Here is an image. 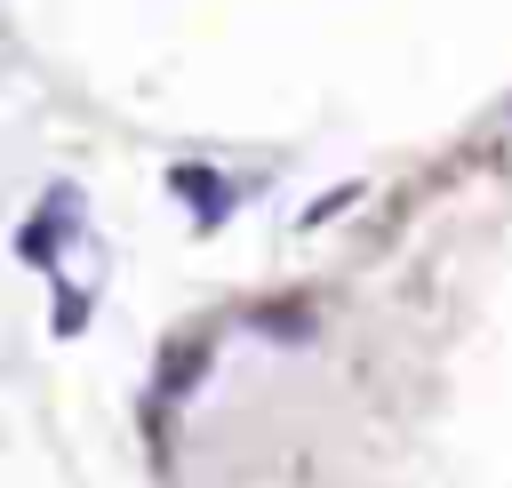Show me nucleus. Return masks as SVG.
Returning <instances> with one entry per match:
<instances>
[{
    "instance_id": "nucleus-3",
    "label": "nucleus",
    "mask_w": 512,
    "mask_h": 488,
    "mask_svg": "<svg viewBox=\"0 0 512 488\" xmlns=\"http://www.w3.org/2000/svg\"><path fill=\"white\" fill-rule=\"evenodd\" d=\"M200 368H208V344H200V336H184V344H176V352L160 360V392H184V384H192Z\"/></svg>"
},
{
    "instance_id": "nucleus-2",
    "label": "nucleus",
    "mask_w": 512,
    "mask_h": 488,
    "mask_svg": "<svg viewBox=\"0 0 512 488\" xmlns=\"http://www.w3.org/2000/svg\"><path fill=\"white\" fill-rule=\"evenodd\" d=\"M176 192H184V200H200V224H216V216L232 208V192H224L208 168H176Z\"/></svg>"
},
{
    "instance_id": "nucleus-4",
    "label": "nucleus",
    "mask_w": 512,
    "mask_h": 488,
    "mask_svg": "<svg viewBox=\"0 0 512 488\" xmlns=\"http://www.w3.org/2000/svg\"><path fill=\"white\" fill-rule=\"evenodd\" d=\"M80 320H88V296H80V288H64V296H56V336H72Z\"/></svg>"
},
{
    "instance_id": "nucleus-1",
    "label": "nucleus",
    "mask_w": 512,
    "mask_h": 488,
    "mask_svg": "<svg viewBox=\"0 0 512 488\" xmlns=\"http://www.w3.org/2000/svg\"><path fill=\"white\" fill-rule=\"evenodd\" d=\"M64 232H72V192H56V200H48V216H40V224H24V232H16V248H24V256H32V264H48V256H56V240H64Z\"/></svg>"
}]
</instances>
